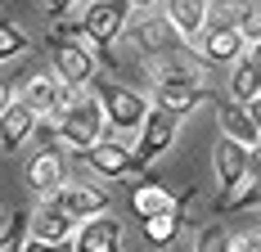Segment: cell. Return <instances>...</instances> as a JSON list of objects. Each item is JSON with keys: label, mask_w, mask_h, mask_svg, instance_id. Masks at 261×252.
Masks as SVG:
<instances>
[{"label": "cell", "mask_w": 261, "mask_h": 252, "mask_svg": "<svg viewBox=\"0 0 261 252\" xmlns=\"http://www.w3.org/2000/svg\"><path fill=\"white\" fill-rule=\"evenodd\" d=\"M104 108L95 95H86V90H72V99L63 104V113L54 117V135L68 144L72 153H90L99 140H104Z\"/></svg>", "instance_id": "1"}, {"label": "cell", "mask_w": 261, "mask_h": 252, "mask_svg": "<svg viewBox=\"0 0 261 252\" xmlns=\"http://www.w3.org/2000/svg\"><path fill=\"white\" fill-rule=\"evenodd\" d=\"M130 14H135V5H126V0H95V5H86V14H81L77 27H59V32L63 36H90L99 50H108L122 36V27H126Z\"/></svg>", "instance_id": "2"}, {"label": "cell", "mask_w": 261, "mask_h": 252, "mask_svg": "<svg viewBox=\"0 0 261 252\" xmlns=\"http://www.w3.org/2000/svg\"><path fill=\"white\" fill-rule=\"evenodd\" d=\"M198 104H207V90L198 86V77L189 72V68H167V72L158 77V104L153 108L171 113L180 122L185 113H194Z\"/></svg>", "instance_id": "3"}, {"label": "cell", "mask_w": 261, "mask_h": 252, "mask_svg": "<svg viewBox=\"0 0 261 252\" xmlns=\"http://www.w3.org/2000/svg\"><path fill=\"white\" fill-rule=\"evenodd\" d=\"M95 99H99L104 117L117 126V131H135V126H144V117H149L144 95H135L126 86H117V81H99V86H95Z\"/></svg>", "instance_id": "4"}, {"label": "cell", "mask_w": 261, "mask_h": 252, "mask_svg": "<svg viewBox=\"0 0 261 252\" xmlns=\"http://www.w3.org/2000/svg\"><path fill=\"white\" fill-rule=\"evenodd\" d=\"M212 162H216V176H221V194L225 198L221 203H230L248 185V176H252V153L248 149H239L234 140H225V135H216V144H212Z\"/></svg>", "instance_id": "5"}, {"label": "cell", "mask_w": 261, "mask_h": 252, "mask_svg": "<svg viewBox=\"0 0 261 252\" xmlns=\"http://www.w3.org/2000/svg\"><path fill=\"white\" fill-rule=\"evenodd\" d=\"M54 77H59V86H72L81 90L90 77H95V59L90 50H81L77 36H63V32H54Z\"/></svg>", "instance_id": "6"}, {"label": "cell", "mask_w": 261, "mask_h": 252, "mask_svg": "<svg viewBox=\"0 0 261 252\" xmlns=\"http://www.w3.org/2000/svg\"><path fill=\"white\" fill-rule=\"evenodd\" d=\"M176 131H180V122H176L171 113H162V108H149V117H144V126H140V144H135V162H140V171H144L149 162H158L162 153L171 149Z\"/></svg>", "instance_id": "7"}, {"label": "cell", "mask_w": 261, "mask_h": 252, "mask_svg": "<svg viewBox=\"0 0 261 252\" xmlns=\"http://www.w3.org/2000/svg\"><path fill=\"white\" fill-rule=\"evenodd\" d=\"M32 239H36V243H50V248H72L77 221H72L63 207H54V203L45 198L36 212H32Z\"/></svg>", "instance_id": "8"}, {"label": "cell", "mask_w": 261, "mask_h": 252, "mask_svg": "<svg viewBox=\"0 0 261 252\" xmlns=\"http://www.w3.org/2000/svg\"><path fill=\"white\" fill-rule=\"evenodd\" d=\"M50 203H54V207H63L77 225H81V221H90V216H104V212H108V194H104V189H95V185H63Z\"/></svg>", "instance_id": "9"}, {"label": "cell", "mask_w": 261, "mask_h": 252, "mask_svg": "<svg viewBox=\"0 0 261 252\" xmlns=\"http://www.w3.org/2000/svg\"><path fill=\"white\" fill-rule=\"evenodd\" d=\"M198 59L203 63H234L239 50H243V36H239L234 23H216V27H203L198 32Z\"/></svg>", "instance_id": "10"}, {"label": "cell", "mask_w": 261, "mask_h": 252, "mask_svg": "<svg viewBox=\"0 0 261 252\" xmlns=\"http://www.w3.org/2000/svg\"><path fill=\"white\" fill-rule=\"evenodd\" d=\"M72 252H122V225L113 216H90L77 225V239H72Z\"/></svg>", "instance_id": "11"}, {"label": "cell", "mask_w": 261, "mask_h": 252, "mask_svg": "<svg viewBox=\"0 0 261 252\" xmlns=\"http://www.w3.org/2000/svg\"><path fill=\"white\" fill-rule=\"evenodd\" d=\"M99 176H108V180H122V176H130V171H140V162H135V149H126V144H117V140H99L90 153H81Z\"/></svg>", "instance_id": "12"}, {"label": "cell", "mask_w": 261, "mask_h": 252, "mask_svg": "<svg viewBox=\"0 0 261 252\" xmlns=\"http://www.w3.org/2000/svg\"><path fill=\"white\" fill-rule=\"evenodd\" d=\"M27 189L32 194H45V198H54L63 189V158L54 149H36L27 158Z\"/></svg>", "instance_id": "13"}, {"label": "cell", "mask_w": 261, "mask_h": 252, "mask_svg": "<svg viewBox=\"0 0 261 252\" xmlns=\"http://www.w3.org/2000/svg\"><path fill=\"white\" fill-rule=\"evenodd\" d=\"M23 104L36 113V122H41V117H59L63 104H68V95H63V86H59V77L36 72L27 81V90H23Z\"/></svg>", "instance_id": "14"}, {"label": "cell", "mask_w": 261, "mask_h": 252, "mask_svg": "<svg viewBox=\"0 0 261 252\" xmlns=\"http://www.w3.org/2000/svg\"><path fill=\"white\" fill-rule=\"evenodd\" d=\"M189 198H194V189H185L180 198H176V207H167V212L149 216V221H144V243H153V248H171V243L180 239V230H185V207H189Z\"/></svg>", "instance_id": "15"}, {"label": "cell", "mask_w": 261, "mask_h": 252, "mask_svg": "<svg viewBox=\"0 0 261 252\" xmlns=\"http://www.w3.org/2000/svg\"><path fill=\"white\" fill-rule=\"evenodd\" d=\"M158 14L167 18V27H171L180 41H185V36H194V41H198V32L207 27V14H212V9L203 5V0H167Z\"/></svg>", "instance_id": "16"}, {"label": "cell", "mask_w": 261, "mask_h": 252, "mask_svg": "<svg viewBox=\"0 0 261 252\" xmlns=\"http://www.w3.org/2000/svg\"><path fill=\"white\" fill-rule=\"evenodd\" d=\"M32 131H36V113L23 99H14L5 108V117H0V153H18Z\"/></svg>", "instance_id": "17"}, {"label": "cell", "mask_w": 261, "mask_h": 252, "mask_svg": "<svg viewBox=\"0 0 261 252\" xmlns=\"http://www.w3.org/2000/svg\"><path fill=\"white\" fill-rule=\"evenodd\" d=\"M221 135L225 140H234L239 149H261V126L239 108V104H221Z\"/></svg>", "instance_id": "18"}, {"label": "cell", "mask_w": 261, "mask_h": 252, "mask_svg": "<svg viewBox=\"0 0 261 252\" xmlns=\"http://www.w3.org/2000/svg\"><path fill=\"white\" fill-rule=\"evenodd\" d=\"M230 95H234L230 104H239V108H248L252 99H261V63L252 59V54L234 63V77H230Z\"/></svg>", "instance_id": "19"}, {"label": "cell", "mask_w": 261, "mask_h": 252, "mask_svg": "<svg viewBox=\"0 0 261 252\" xmlns=\"http://www.w3.org/2000/svg\"><path fill=\"white\" fill-rule=\"evenodd\" d=\"M130 198V212L140 216V221H149V216H158V212H167V207H176V198L158 185V180H149V185H135L126 194Z\"/></svg>", "instance_id": "20"}, {"label": "cell", "mask_w": 261, "mask_h": 252, "mask_svg": "<svg viewBox=\"0 0 261 252\" xmlns=\"http://www.w3.org/2000/svg\"><path fill=\"white\" fill-rule=\"evenodd\" d=\"M171 27H167V18L162 14H144V23L135 27V41H140V50H149V54H162L167 45H171Z\"/></svg>", "instance_id": "21"}, {"label": "cell", "mask_w": 261, "mask_h": 252, "mask_svg": "<svg viewBox=\"0 0 261 252\" xmlns=\"http://www.w3.org/2000/svg\"><path fill=\"white\" fill-rule=\"evenodd\" d=\"M27 239H32V212H27V207H18V212L9 216V230L0 234V252H23Z\"/></svg>", "instance_id": "22"}, {"label": "cell", "mask_w": 261, "mask_h": 252, "mask_svg": "<svg viewBox=\"0 0 261 252\" xmlns=\"http://www.w3.org/2000/svg\"><path fill=\"white\" fill-rule=\"evenodd\" d=\"M243 207H261V171H252L248 185H243L230 203H216V212H243Z\"/></svg>", "instance_id": "23"}, {"label": "cell", "mask_w": 261, "mask_h": 252, "mask_svg": "<svg viewBox=\"0 0 261 252\" xmlns=\"http://www.w3.org/2000/svg\"><path fill=\"white\" fill-rule=\"evenodd\" d=\"M27 50V32L14 18H0V59H18Z\"/></svg>", "instance_id": "24"}, {"label": "cell", "mask_w": 261, "mask_h": 252, "mask_svg": "<svg viewBox=\"0 0 261 252\" xmlns=\"http://www.w3.org/2000/svg\"><path fill=\"white\" fill-rule=\"evenodd\" d=\"M239 36L243 41H252V45H261V0H252V5H239Z\"/></svg>", "instance_id": "25"}, {"label": "cell", "mask_w": 261, "mask_h": 252, "mask_svg": "<svg viewBox=\"0 0 261 252\" xmlns=\"http://www.w3.org/2000/svg\"><path fill=\"white\" fill-rule=\"evenodd\" d=\"M194 252H230V230L216 225V221L203 225V230H198V248H194Z\"/></svg>", "instance_id": "26"}, {"label": "cell", "mask_w": 261, "mask_h": 252, "mask_svg": "<svg viewBox=\"0 0 261 252\" xmlns=\"http://www.w3.org/2000/svg\"><path fill=\"white\" fill-rule=\"evenodd\" d=\"M9 104H14V86H9V81H0V117H5V108H9Z\"/></svg>", "instance_id": "27"}, {"label": "cell", "mask_w": 261, "mask_h": 252, "mask_svg": "<svg viewBox=\"0 0 261 252\" xmlns=\"http://www.w3.org/2000/svg\"><path fill=\"white\" fill-rule=\"evenodd\" d=\"M243 113H248V117H252V122L261 126V99H252V104H248V108H243Z\"/></svg>", "instance_id": "28"}, {"label": "cell", "mask_w": 261, "mask_h": 252, "mask_svg": "<svg viewBox=\"0 0 261 252\" xmlns=\"http://www.w3.org/2000/svg\"><path fill=\"white\" fill-rule=\"evenodd\" d=\"M23 252H59V248H50V243H36V239H27V248Z\"/></svg>", "instance_id": "29"}]
</instances>
